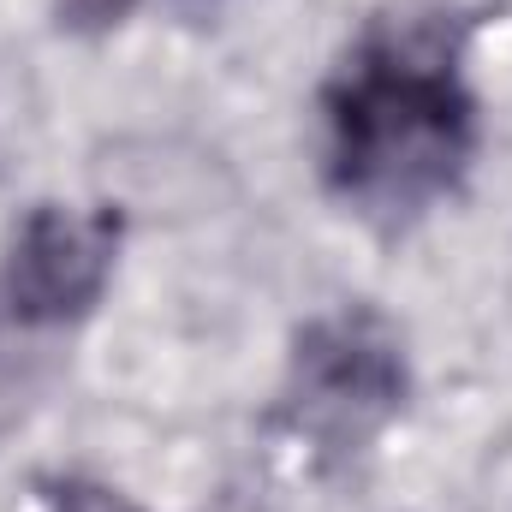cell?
I'll use <instances>...</instances> for the list:
<instances>
[{
    "mask_svg": "<svg viewBox=\"0 0 512 512\" xmlns=\"http://www.w3.org/2000/svg\"><path fill=\"white\" fill-rule=\"evenodd\" d=\"M48 512H137V507L114 489H96V483H60L48 495Z\"/></svg>",
    "mask_w": 512,
    "mask_h": 512,
    "instance_id": "277c9868",
    "label": "cell"
},
{
    "mask_svg": "<svg viewBox=\"0 0 512 512\" xmlns=\"http://www.w3.org/2000/svg\"><path fill=\"white\" fill-rule=\"evenodd\" d=\"M471 143V102L441 54L382 48L334 96V179L376 203L411 209L435 197Z\"/></svg>",
    "mask_w": 512,
    "mask_h": 512,
    "instance_id": "6da1fadb",
    "label": "cell"
},
{
    "mask_svg": "<svg viewBox=\"0 0 512 512\" xmlns=\"http://www.w3.org/2000/svg\"><path fill=\"white\" fill-rule=\"evenodd\" d=\"M114 262V221L78 215V209H36L6 262V292L24 322H66L96 304Z\"/></svg>",
    "mask_w": 512,
    "mask_h": 512,
    "instance_id": "7a4b0ae2",
    "label": "cell"
},
{
    "mask_svg": "<svg viewBox=\"0 0 512 512\" xmlns=\"http://www.w3.org/2000/svg\"><path fill=\"white\" fill-rule=\"evenodd\" d=\"M304 411L334 429H364L399 399V358L370 322H328L304 340L298 358Z\"/></svg>",
    "mask_w": 512,
    "mask_h": 512,
    "instance_id": "3957f363",
    "label": "cell"
}]
</instances>
